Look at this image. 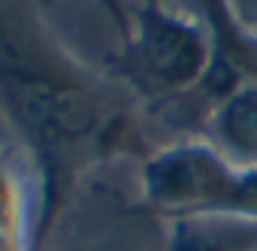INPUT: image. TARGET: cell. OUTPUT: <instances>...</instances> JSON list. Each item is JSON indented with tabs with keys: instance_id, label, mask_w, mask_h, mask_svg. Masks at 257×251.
<instances>
[{
	"instance_id": "1",
	"label": "cell",
	"mask_w": 257,
	"mask_h": 251,
	"mask_svg": "<svg viewBox=\"0 0 257 251\" xmlns=\"http://www.w3.org/2000/svg\"><path fill=\"white\" fill-rule=\"evenodd\" d=\"M143 197L164 218L224 212L257 221V167L230 164L212 143H179L143 164Z\"/></svg>"
},
{
	"instance_id": "2",
	"label": "cell",
	"mask_w": 257,
	"mask_h": 251,
	"mask_svg": "<svg viewBox=\"0 0 257 251\" xmlns=\"http://www.w3.org/2000/svg\"><path fill=\"white\" fill-rule=\"evenodd\" d=\"M212 61V37L206 22L188 19L158 0L134 10L127 34V64L137 82L152 94L194 91Z\"/></svg>"
},
{
	"instance_id": "3",
	"label": "cell",
	"mask_w": 257,
	"mask_h": 251,
	"mask_svg": "<svg viewBox=\"0 0 257 251\" xmlns=\"http://www.w3.org/2000/svg\"><path fill=\"white\" fill-rule=\"evenodd\" d=\"M209 143L236 167H257V82L236 88L209 109Z\"/></svg>"
},
{
	"instance_id": "4",
	"label": "cell",
	"mask_w": 257,
	"mask_h": 251,
	"mask_svg": "<svg viewBox=\"0 0 257 251\" xmlns=\"http://www.w3.org/2000/svg\"><path fill=\"white\" fill-rule=\"evenodd\" d=\"M167 221V251H257L254 218L209 212Z\"/></svg>"
},
{
	"instance_id": "5",
	"label": "cell",
	"mask_w": 257,
	"mask_h": 251,
	"mask_svg": "<svg viewBox=\"0 0 257 251\" xmlns=\"http://www.w3.org/2000/svg\"><path fill=\"white\" fill-rule=\"evenodd\" d=\"M0 251H31L19 236H13L10 230H4V227H0Z\"/></svg>"
},
{
	"instance_id": "6",
	"label": "cell",
	"mask_w": 257,
	"mask_h": 251,
	"mask_svg": "<svg viewBox=\"0 0 257 251\" xmlns=\"http://www.w3.org/2000/svg\"><path fill=\"white\" fill-rule=\"evenodd\" d=\"M103 4L109 7V13H112V19L118 22V28L127 34V31H131V25H127V19H124V7H121V0H103Z\"/></svg>"
},
{
	"instance_id": "7",
	"label": "cell",
	"mask_w": 257,
	"mask_h": 251,
	"mask_svg": "<svg viewBox=\"0 0 257 251\" xmlns=\"http://www.w3.org/2000/svg\"><path fill=\"white\" fill-rule=\"evenodd\" d=\"M85 251H91V248H85Z\"/></svg>"
}]
</instances>
